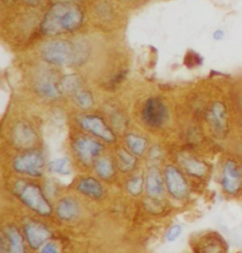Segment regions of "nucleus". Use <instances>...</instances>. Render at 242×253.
I'll return each instance as SVG.
<instances>
[{
    "mask_svg": "<svg viewBox=\"0 0 242 253\" xmlns=\"http://www.w3.org/2000/svg\"><path fill=\"white\" fill-rule=\"evenodd\" d=\"M146 189L148 196L152 199H157L163 194V177L160 170L155 167L149 169L147 172L146 177Z\"/></svg>",
    "mask_w": 242,
    "mask_h": 253,
    "instance_id": "nucleus-15",
    "label": "nucleus"
},
{
    "mask_svg": "<svg viewBox=\"0 0 242 253\" xmlns=\"http://www.w3.org/2000/svg\"><path fill=\"white\" fill-rule=\"evenodd\" d=\"M120 1H122V2H128V1H130V0H120Z\"/></svg>",
    "mask_w": 242,
    "mask_h": 253,
    "instance_id": "nucleus-34",
    "label": "nucleus"
},
{
    "mask_svg": "<svg viewBox=\"0 0 242 253\" xmlns=\"http://www.w3.org/2000/svg\"><path fill=\"white\" fill-rule=\"evenodd\" d=\"M14 193L32 211L43 216L50 215L52 211L51 206L37 185L18 181L14 185Z\"/></svg>",
    "mask_w": 242,
    "mask_h": 253,
    "instance_id": "nucleus-3",
    "label": "nucleus"
},
{
    "mask_svg": "<svg viewBox=\"0 0 242 253\" xmlns=\"http://www.w3.org/2000/svg\"><path fill=\"white\" fill-rule=\"evenodd\" d=\"M23 2H24V4H26L27 6L35 7V6H37V5L41 2V0H23Z\"/></svg>",
    "mask_w": 242,
    "mask_h": 253,
    "instance_id": "nucleus-31",
    "label": "nucleus"
},
{
    "mask_svg": "<svg viewBox=\"0 0 242 253\" xmlns=\"http://www.w3.org/2000/svg\"><path fill=\"white\" fill-rule=\"evenodd\" d=\"M142 118L147 126L160 127L168 119V109L158 97L148 98L142 110Z\"/></svg>",
    "mask_w": 242,
    "mask_h": 253,
    "instance_id": "nucleus-5",
    "label": "nucleus"
},
{
    "mask_svg": "<svg viewBox=\"0 0 242 253\" xmlns=\"http://www.w3.org/2000/svg\"><path fill=\"white\" fill-rule=\"evenodd\" d=\"M41 253H58V249L56 247L55 244L53 243H48L44 246Z\"/></svg>",
    "mask_w": 242,
    "mask_h": 253,
    "instance_id": "nucleus-29",
    "label": "nucleus"
},
{
    "mask_svg": "<svg viewBox=\"0 0 242 253\" xmlns=\"http://www.w3.org/2000/svg\"><path fill=\"white\" fill-rule=\"evenodd\" d=\"M41 57L46 63L57 66H80L88 57V49L83 42L54 40L45 43Z\"/></svg>",
    "mask_w": 242,
    "mask_h": 253,
    "instance_id": "nucleus-2",
    "label": "nucleus"
},
{
    "mask_svg": "<svg viewBox=\"0 0 242 253\" xmlns=\"http://www.w3.org/2000/svg\"><path fill=\"white\" fill-rule=\"evenodd\" d=\"M34 89L40 96L50 100L58 99L62 95L59 83L57 84L54 78L49 75H43L39 77L35 82Z\"/></svg>",
    "mask_w": 242,
    "mask_h": 253,
    "instance_id": "nucleus-14",
    "label": "nucleus"
},
{
    "mask_svg": "<svg viewBox=\"0 0 242 253\" xmlns=\"http://www.w3.org/2000/svg\"><path fill=\"white\" fill-rule=\"evenodd\" d=\"M77 0H59V2H74Z\"/></svg>",
    "mask_w": 242,
    "mask_h": 253,
    "instance_id": "nucleus-33",
    "label": "nucleus"
},
{
    "mask_svg": "<svg viewBox=\"0 0 242 253\" xmlns=\"http://www.w3.org/2000/svg\"><path fill=\"white\" fill-rule=\"evenodd\" d=\"M202 59L199 54L190 51L188 52L185 58V63L188 65V67H195L201 64Z\"/></svg>",
    "mask_w": 242,
    "mask_h": 253,
    "instance_id": "nucleus-27",
    "label": "nucleus"
},
{
    "mask_svg": "<svg viewBox=\"0 0 242 253\" xmlns=\"http://www.w3.org/2000/svg\"><path fill=\"white\" fill-rule=\"evenodd\" d=\"M166 183L170 195L175 199H184L189 194V184L179 169L168 166L165 169Z\"/></svg>",
    "mask_w": 242,
    "mask_h": 253,
    "instance_id": "nucleus-8",
    "label": "nucleus"
},
{
    "mask_svg": "<svg viewBox=\"0 0 242 253\" xmlns=\"http://www.w3.org/2000/svg\"><path fill=\"white\" fill-rule=\"evenodd\" d=\"M126 144L132 153H134L137 156H140L146 150L147 140L137 134L131 133L126 137Z\"/></svg>",
    "mask_w": 242,
    "mask_h": 253,
    "instance_id": "nucleus-23",
    "label": "nucleus"
},
{
    "mask_svg": "<svg viewBox=\"0 0 242 253\" xmlns=\"http://www.w3.org/2000/svg\"><path fill=\"white\" fill-rule=\"evenodd\" d=\"M59 86L62 93L74 95L83 89V79L77 74L65 75L60 80Z\"/></svg>",
    "mask_w": 242,
    "mask_h": 253,
    "instance_id": "nucleus-20",
    "label": "nucleus"
},
{
    "mask_svg": "<svg viewBox=\"0 0 242 253\" xmlns=\"http://www.w3.org/2000/svg\"><path fill=\"white\" fill-rule=\"evenodd\" d=\"M85 21V12L74 2H57L46 12L40 30L44 35L56 37L78 31Z\"/></svg>",
    "mask_w": 242,
    "mask_h": 253,
    "instance_id": "nucleus-1",
    "label": "nucleus"
},
{
    "mask_svg": "<svg viewBox=\"0 0 242 253\" xmlns=\"http://www.w3.org/2000/svg\"><path fill=\"white\" fill-rule=\"evenodd\" d=\"M15 172L30 177H40L45 168V159L37 150H30L15 157L12 163Z\"/></svg>",
    "mask_w": 242,
    "mask_h": 253,
    "instance_id": "nucleus-4",
    "label": "nucleus"
},
{
    "mask_svg": "<svg viewBox=\"0 0 242 253\" xmlns=\"http://www.w3.org/2000/svg\"><path fill=\"white\" fill-rule=\"evenodd\" d=\"M179 162L185 170L193 177H203L207 172V166L203 162L190 155L182 154L179 157Z\"/></svg>",
    "mask_w": 242,
    "mask_h": 253,
    "instance_id": "nucleus-16",
    "label": "nucleus"
},
{
    "mask_svg": "<svg viewBox=\"0 0 242 253\" xmlns=\"http://www.w3.org/2000/svg\"><path fill=\"white\" fill-rule=\"evenodd\" d=\"M1 1L5 4H10V3H12L14 0H1Z\"/></svg>",
    "mask_w": 242,
    "mask_h": 253,
    "instance_id": "nucleus-32",
    "label": "nucleus"
},
{
    "mask_svg": "<svg viewBox=\"0 0 242 253\" xmlns=\"http://www.w3.org/2000/svg\"><path fill=\"white\" fill-rule=\"evenodd\" d=\"M2 252L6 253H25L21 233L13 226L6 227L3 232Z\"/></svg>",
    "mask_w": 242,
    "mask_h": 253,
    "instance_id": "nucleus-12",
    "label": "nucleus"
},
{
    "mask_svg": "<svg viewBox=\"0 0 242 253\" xmlns=\"http://www.w3.org/2000/svg\"><path fill=\"white\" fill-rule=\"evenodd\" d=\"M116 165L121 172L127 173L135 169L137 166V160L125 149H120L116 153Z\"/></svg>",
    "mask_w": 242,
    "mask_h": 253,
    "instance_id": "nucleus-22",
    "label": "nucleus"
},
{
    "mask_svg": "<svg viewBox=\"0 0 242 253\" xmlns=\"http://www.w3.org/2000/svg\"><path fill=\"white\" fill-rule=\"evenodd\" d=\"M25 234L33 250H38L51 237L49 230L38 222H29L25 225Z\"/></svg>",
    "mask_w": 242,
    "mask_h": 253,
    "instance_id": "nucleus-10",
    "label": "nucleus"
},
{
    "mask_svg": "<svg viewBox=\"0 0 242 253\" xmlns=\"http://www.w3.org/2000/svg\"><path fill=\"white\" fill-rule=\"evenodd\" d=\"M242 184V174L234 161H228L224 166L222 186L229 194H236L241 189Z\"/></svg>",
    "mask_w": 242,
    "mask_h": 253,
    "instance_id": "nucleus-13",
    "label": "nucleus"
},
{
    "mask_svg": "<svg viewBox=\"0 0 242 253\" xmlns=\"http://www.w3.org/2000/svg\"><path fill=\"white\" fill-rule=\"evenodd\" d=\"M73 97L75 103L81 109L87 110L94 105L93 95L90 92L84 90V89H82V90L78 91L76 94H74Z\"/></svg>",
    "mask_w": 242,
    "mask_h": 253,
    "instance_id": "nucleus-25",
    "label": "nucleus"
},
{
    "mask_svg": "<svg viewBox=\"0 0 242 253\" xmlns=\"http://www.w3.org/2000/svg\"><path fill=\"white\" fill-rule=\"evenodd\" d=\"M198 253H225L226 246L223 240L215 235L205 237L197 248Z\"/></svg>",
    "mask_w": 242,
    "mask_h": 253,
    "instance_id": "nucleus-19",
    "label": "nucleus"
},
{
    "mask_svg": "<svg viewBox=\"0 0 242 253\" xmlns=\"http://www.w3.org/2000/svg\"><path fill=\"white\" fill-rule=\"evenodd\" d=\"M182 232H183L182 227L179 226V225H174V226H172V227L169 229V231H168V232H167V240H168L169 242H174V241H176V240L179 238L180 236H181Z\"/></svg>",
    "mask_w": 242,
    "mask_h": 253,
    "instance_id": "nucleus-28",
    "label": "nucleus"
},
{
    "mask_svg": "<svg viewBox=\"0 0 242 253\" xmlns=\"http://www.w3.org/2000/svg\"><path fill=\"white\" fill-rule=\"evenodd\" d=\"M94 167L97 176L101 179H112L115 175V169L113 163L108 157L97 159Z\"/></svg>",
    "mask_w": 242,
    "mask_h": 253,
    "instance_id": "nucleus-21",
    "label": "nucleus"
},
{
    "mask_svg": "<svg viewBox=\"0 0 242 253\" xmlns=\"http://www.w3.org/2000/svg\"><path fill=\"white\" fill-rule=\"evenodd\" d=\"M48 170L62 176H67L71 173V163L67 158L56 159L48 164Z\"/></svg>",
    "mask_w": 242,
    "mask_h": 253,
    "instance_id": "nucleus-24",
    "label": "nucleus"
},
{
    "mask_svg": "<svg viewBox=\"0 0 242 253\" xmlns=\"http://www.w3.org/2000/svg\"><path fill=\"white\" fill-rule=\"evenodd\" d=\"M223 37H224V32H222L221 30H218L213 33V38L216 41H221L223 39Z\"/></svg>",
    "mask_w": 242,
    "mask_h": 253,
    "instance_id": "nucleus-30",
    "label": "nucleus"
},
{
    "mask_svg": "<svg viewBox=\"0 0 242 253\" xmlns=\"http://www.w3.org/2000/svg\"><path fill=\"white\" fill-rule=\"evenodd\" d=\"M74 151L83 164H92L102 150V145L87 136L77 138L74 142Z\"/></svg>",
    "mask_w": 242,
    "mask_h": 253,
    "instance_id": "nucleus-7",
    "label": "nucleus"
},
{
    "mask_svg": "<svg viewBox=\"0 0 242 253\" xmlns=\"http://www.w3.org/2000/svg\"><path fill=\"white\" fill-rule=\"evenodd\" d=\"M77 189L82 194L93 199H99L103 195V187L98 180L94 178H84L77 185Z\"/></svg>",
    "mask_w": 242,
    "mask_h": 253,
    "instance_id": "nucleus-18",
    "label": "nucleus"
},
{
    "mask_svg": "<svg viewBox=\"0 0 242 253\" xmlns=\"http://www.w3.org/2000/svg\"><path fill=\"white\" fill-rule=\"evenodd\" d=\"M79 206L77 202L70 199L65 198L58 202L56 207V212L60 219L64 221H70L76 218L79 214Z\"/></svg>",
    "mask_w": 242,
    "mask_h": 253,
    "instance_id": "nucleus-17",
    "label": "nucleus"
},
{
    "mask_svg": "<svg viewBox=\"0 0 242 253\" xmlns=\"http://www.w3.org/2000/svg\"><path fill=\"white\" fill-rule=\"evenodd\" d=\"M143 184H144V181H143L142 177L136 176V177H133L132 179L128 180V182H127V190H128V192L132 196L137 197L143 191Z\"/></svg>",
    "mask_w": 242,
    "mask_h": 253,
    "instance_id": "nucleus-26",
    "label": "nucleus"
},
{
    "mask_svg": "<svg viewBox=\"0 0 242 253\" xmlns=\"http://www.w3.org/2000/svg\"><path fill=\"white\" fill-rule=\"evenodd\" d=\"M11 137L15 147L23 149H28L33 147L38 139L34 128L25 122H19L13 126Z\"/></svg>",
    "mask_w": 242,
    "mask_h": 253,
    "instance_id": "nucleus-9",
    "label": "nucleus"
},
{
    "mask_svg": "<svg viewBox=\"0 0 242 253\" xmlns=\"http://www.w3.org/2000/svg\"><path fill=\"white\" fill-rule=\"evenodd\" d=\"M208 121L214 131L223 136L227 133L228 130V121H227V111L226 107L220 101L213 103L210 111L208 112Z\"/></svg>",
    "mask_w": 242,
    "mask_h": 253,
    "instance_id": "nucleus-11",
    "label": "nucleus"
},
{
    "mask_svg": "<svg viewBox=\"0 0 242 253\" xmlns=\"http://www.w3.org/2000/svg\"><path fill=\"white\" fill-rule=\"evenodd\" d=\"M81 126L89 133L105 141L107 143H114L116 135L109 127L105 121L97 116H85L80 119Z\"/></svg>",
    "mask_w": 242,
    "mask_h": 253,
    "instance_id": "nucleus-6",
    "label": "nucleus"
}]
</instances>
